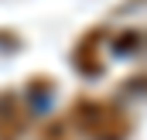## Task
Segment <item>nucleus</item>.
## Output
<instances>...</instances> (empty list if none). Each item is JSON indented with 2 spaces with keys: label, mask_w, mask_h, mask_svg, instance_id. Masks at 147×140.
I'll return each instance as SVG.
<instances>
[{
  "label": "nucleus",
  "mask_w": 147,
  "mask_h": 140,
  "mask_svg": "<svg viewBox=\"0 0 147 140\" xmlns=\"http://www.w3.org/2000/svg\"><path fill=\"white\" fill-rule=\"evenodd\" d=\"M72 127L89 140H123L130 133V116L106 99H79L72 106Z\"/></svg>",
  "instance_id": "1"
},
{
  "label": "nucleus",
  "mask_w": 147,
  "mask_h": 140,
  "mask_svg": "<svg viewBox=\"0 0 147 140\" xmlns=\"http://www.w3.org/2000/svg\"><path fill=\"white\" fill-rule=\"evenodd\" d=\"M28 140H69V130H65V123H48V127H41L34 137H28Z\"/></svg>",
  "instance_id": "3"
},
{
  "label": "nucleus",
  "mask_w": 147,
  "mask_h": 140,
  "mask_svg": "<svg viewBox=\"0 0 147 140\" xmlns=\"http://www.w3.org/2000/svg\"><path fill=\"white\" fill-rule=\"evenodd\" d=\"M28 127V109L17 99H3L0 103V140H17Z\"/></svg>",
  "instance_id": "2"
}]
</instances>
